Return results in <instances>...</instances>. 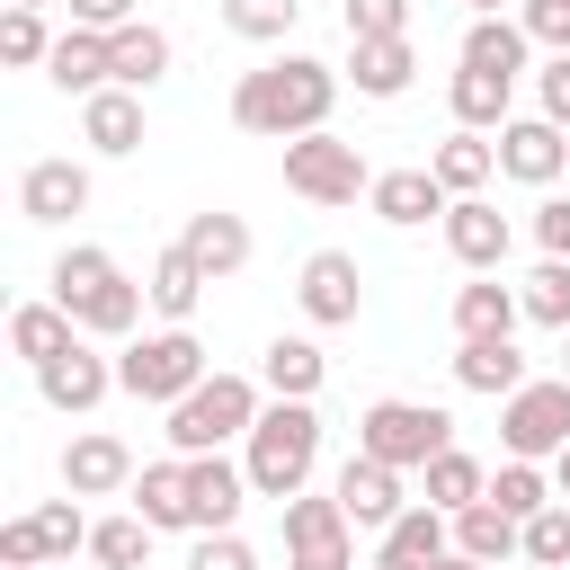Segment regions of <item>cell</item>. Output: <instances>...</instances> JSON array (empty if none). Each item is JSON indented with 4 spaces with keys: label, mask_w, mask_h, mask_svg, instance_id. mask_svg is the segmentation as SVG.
I'll return each instance as SVG.
<instances>
[{
    "label": "cell",
    "mask_w": 570,
    "mask_h": 570,
    "mask_svg": "<svg viewBox=\"0 0 570 570\" xmlns=\"http://www.w3.org/2000/svg\"><path fill=\"white\" fill-rule=\"evenodd\" d=\"M338 89H347L338 62H321V53H276V62H258V71L232 80V125L258 134V142H294V134H321V125H330Z\"/></svg>",
    "instance_id": "1"
},
{
    "label": "cell",
    "mask_w": 570,
    "mask_h": 570,
    "mask_svg": "<svg viewBox=\"0 0 570 570\" xmlns=\"http://www.w3.org/2000/svg\"><path fill=\"white\" fill-rule=\"evenodd\" d=\"M240 463H249V490L285 508L294 490H312V463H321V410H312V401H267L258 428L240 436Z\"/></svg>",
    "instance_id": "2"
},
{
    "label": "cell",
    "mask_w": 570,
    "mask_h": 570,
    "mask_svg": "<svg viewBox=\"0 0 570 570\" xmlns=\"http://www.w3.org/2000/svg\"><path fill=\"white\" fill-rule=\"evenodd\" d=\"M258 410H267V383H249V374H205L187 401H169V428H160V436H169L178 454H214V445L249 436Z\"/></svg>",
    "instance_id": "3"
},
{
    "label": "cell",
    "mask_w": 570,
    "mask_h": 570,
    "mask_svg": "<svg viewBox=\"0 0 570 570\" xmlns=\"http://www.w3.org/2000/svg\"><path fill=\"white\" fill-rule=\"evenodd\" d=\"M205 374H214V365H205V338H196L187 321H169V330H151V338H125V356H116V392H134V401H151V410L187 401Z\"/></svg>",
    "instance_id": "4"
},
{
    "label": "cell",
    "mask_w": 570,
    "mask_h": 570,
    "mask_svg": "<svg viewBox=\"0 0 570 570\" xmlns=\"http://www.w3.org/2000/svg\"><path fill=\"white\" fill-rule=\"evenodd\" d=\"M454 445V419L436 401H365L356 419V454H383L392 472H428V454Z\"/></svg>",
    "instance_id": "5"
},
{
    "label": "cell",
    "mask_w": 570,
    "mask_h": 570,
    "mask_svg": "<svg viewBox=\"0 0 570 570\" xmlns=\"http://www.w3.org/2000/svg\"><path fill=\"white\" fill-rule=\"evenodd\" d=\"M285 187H294L303 205H356V196L374 187V169H365L356 142H338V134L321 125V134H294V142H285Z\"/></svg>",
    "instance_id": "6"
},
{
    "label": "cell",
    "mask_w": 570,
    "mask_h": 570,
    "mask_svg": "<svg viewBox=\"0 0 570 570\" xmlns=\"http://www.w3.org/2000/svg\"><path fill=\"white\" fill-rule=\"evenodd\" d=\"M499 445L525 454V463H552L570 445V374H534L499 401Z\"/></svg>",
    "instance_id": "7"
},
{
    "label": "cell",
    "mask_w": 570,
    "mask_h": 570,
    "mask_svg": "<svg viewBox=\"0 0 570 570\" xmlns=\"http://www.w3.org/2000/svg\"><path fill=\"white\" fill-rule=\"evenodd\" d=\"M285 570H356V517L338 508V490L285 499Z\"/></svg>",
    "instance_id": "8"
},
{
    "label": "cell",
    "mask_w": 570,
    "mask_h": 570,
    "mask_svg": "<svg viewBox=\"0 0 570 570\" xmlns=\"http://www.w3.org/2000/svg\"><path fill=\"white\" fill-rule=\"evenodd\" d=\"M436 232H445V249H454V267H463V276H499V267H508V249H517V223H508L490 196H454Z\"/></svg>",
    "instance_id": "9"
},
{
    "label": "cell",
    "mask_w": 570,
    "mask_h": 570,
    "mask_svg": "<svg viewBox=\"0 0 570 570\" xmlns=\"http://www.w3.org/2000/svg\"><path fill=\"white\" fill-rule=\"evenodd\" d=\"M294 303H303L312 330H347V321L365 312V267H356L347 249H312L303 276H294Z\"/></svg>",
    "instance_id": "10"
},
{
    "label": "cell",
    "mask_w": 570,
    "mask_h": 570,
    "mask_svg": "<svg viewBox=\"0 0 570 570\" xmlns=\"http://www.w3.org/2000/svg\"><path fill=\"white\" fill-rule=\"evenodd\" d=\"M134 472H142V463H134V445H125L116 428H80V436L62 445V490H71V499H125Z\"/></svg>",
    "instance_id": "11"
},
{
    "label": "cell",
    "mask_w": 570,
    "mask_h": 570,
    "mask_svg": "<svg viewBox=\"0 0 570 570\" xmlns=\"http://www.w3.org/2000/svg\"><path fill=\"white\" fill-rule=\"evenodd\" d=\"M36 392H45V410H62V419H89V410L116 392V356H98L89 338H71L53 365H36Z\"/></svg>",
    "instance_id": "12"
},
{
    "label": "cell",
    "mask_w": 570,
    "mask_h": 570,
    "mask_svg": "<svg viewBox=\"0 0 570 570\" xmlns=\"http://www.w3.org/2000/svg\"><path fill=\"white\" fill-rule=\"evenodd\" d=\"M561 169H570V134H561L552 116H508V125H499V178L552 187Z\"/></svg>",
    "instance_id": "13"
},
{
    "label": "cell",
    "mask_w": 570,
    "mask_h": 570,
    "mask_svg": "<svg viewBox=\"0 0 570 570\" xmlns=\"http://www.w3.org/2000/svg\"><path fill=\"white\" fill-rule=\"evenodd\" d=\"M18 214L27 223H71V214H89V160H27L18 169Z\"/></svg>",
    "instance_id": "14"
},
{
    "label": "cell",
    "mask_w": 570,
    "mask_h": 570,
    "mask_svg": "<svg viewBox=\"0 0 570 570\" xmlns=\"http://www.w3.org/2000/svg\"><path fill=\"white\" fill-rule=\"evenodd\" d=\"M365 205L392 223V232H419V223H445V178L419 160V169H374V187H365Z\"/></svg>",
    "instance_id": "15"
},
{
    "label": "cell",
    "mask_w": 570,
    "mask_h": 570,
    "mask_svg": "<svg viewBox=\"0 0 570 570\" xmlns=\"http://www.w3.org/2000/svg\"><path fill=\"white\" fill-rule=\"evenodd\" d=\"M187 499H196V534H214V525H240V508L258 490H249V463H232L214 445V454H187Z\"/></svg>",
    "instance_id": "16"
},
{
    "label": "cell",
    "mask_w": 570,
    "mask_h": 570,
    "mask_svg": "<svg viewBox=\"0 0 570 570\" xmlns=\"http://www.w3.org/2000/svg\"><path fill=\"white\" fill-rule=\"evenodd\" d=\"M80 142H89L98 160H125V151H142V89H125V80L89 89V98H80Z\"/></svg>",
    "instance_id": "17"
},
{
    "label": "cell",
    "mask_w": 570,
    "mask_h": 570,
    "mask_svg": "<svg viewBox=\"0 0 570 570\" xmlns=\"http://www.w3.org/2000/svg\"><path fill=\"white\" fill-rule=\"evenodd\" d=\"M445 552H454V517H445V508H428V499H419V508H401V517L383 525V543H374V561H383V570H436Z\"/></svg>",
    "instance_id": "18"
},
{
    "label": "cell",
    "mask_w": 570,
    "mask_h": 570,
    "mask_svg": "<svg viewBox=\"0 0 570 570\" xmlns=\"http://www.w3.org/2000/svg\"><path fill=\"white\" fill-rule=\"evenodd\" d=\"M338 71L356 80V98H401L419 80V45L410 36H347V62Z\"/></svg>",
    "instance_id": "19"
},
{
    "label": "cell",
    "mask_w": 570,
    "mask_h": 570,
    "mask_svg": "<svg viewBox=\"0 0 570 570\" xmlns=\"http://www.w3.org/2000/svg\"><path fill=\"white\" fill-rule=\"evenodd\" d=\"M330 490H338V508H347L356 525H374V534H383V525H392V517L410 508V499H401V472H392L383 454H347Z\"/></svg>",
    "instance_id": "20"
},
{
    "label": "cell",
    "mask_w": 570,
    "mask_h": 570,
    "mask_svg": "<svg viewBox=\"0 0 570 570\" xmlns=\"http://www.w3.org/2000/svg\"><path fill=\"white\" fill-rule=\"evenodd\" d=\"M45 80H53L62 98H89V89H107V80H116V53H107V36H98V27H62V36H53V53H45Z\"/></svg>",
    "instance_id": "21"
},
{
    "label": "cell",
    "mask_w": 570,
    "mask_h": 570,
    "mask_svg": "<svg viewBox=\"0 0 570 570\" xmlns=\"http://www.w3.org/2000/svg\"><path fill=\"white\" fill-rule=\"evenodd\" d=\"M178 240H187V258H196L214 285H223V276H240V267H249V249H258V240H249V223H240V214H223V205L187 214V232H178Z\"/></svg>",
    "instance_id": "22"
},
{
    "label": "cell",
    "mask_w": 570,
    "mask_h": 570,
    "mask_svg": "<svg viewBox=\"0 0 570 570\" xmlns=\"http://www.w3.org/2000/svg\"><path fill=\"white\" fill-rule=\"evenodd\" d=\"M517 321H525V294L517 285H499V276L454 285V338H517Z\"/></svg>",
    "instance_id": "23"
},
{
    "label": "cell",
    "mask_w": 570,
    "mask_h": 570,
    "mask_svg": "<svg viewBox=\"0 0 570 570\" xmlns=\"http://www.w3.org/2000/svg\"><path fill=\"white\" fill-rule=\"evenodd\" d=\"M71 338H89V330H80V321H71V312H62L53 294H45V303H18V312H9V356H18L27 374H36V365H53V356H62Z\"/></svg>",
    "instance_id": "24"
},
{
    "label": "cell",
    "mask_w": 570,
    "mask_h": 570,
    "mask_svg": "<svg viewBox=\"0 0 570 570\" xmlns=\"http://www.w3.org/2000/svg\"><path fill=\"white\" fill-rule=\"evenodd\" d=\"M454 383H463V392H481V401H508V392H517V383H534V374H525L517 338H454Z\"/></svg>",
    "instance_id": "25"
},
{
    "label": "cell",
    "mask_w": 570,
    "mask_h": 570,
    "mask_svg": "<svg viewBox=\"0 0 570 570\" xmlns=\"http://www.w3.org/2000/svg\"><path fill=\"white\" fill-rule=\"evenodd\" d=\"M160 534H196V499H187V454H169V463H142L134 472V490H125Z\"/></svg>",
    "instance_id": "26"
},
{
    "label": "cell",
    "mask_w": 570,
    "mask_h": 570,
    "mask_svg": "<svg viewBox=\"0 0 570 570\" xmlns=\"http://www.w3.org/2000/svg\"><path fill=\"white\" fill-rule=\"evenodd\" d=\"M463 62H472V71H508V80H525V71H534V36H525L508 9H490V18L463 27Z\"/></svg>",
    "instance_id": "27"
},
{
    "label": "cell",
    "mask_w": 570,
    "mask_h": 570,
    "mask_svg": "<svg viewBox=\"0 0 570 570\" xmlns=\"http://www.w3.org/2000/svg\"><path fill=\"white\" fill-rule=\"evenodd\" d=\"M428 169L445 178V196H481V187L499 178V134H472V125H454V134L428 151Z\"/></svg>",
    "instance_id": "28"
},
{
    "label": "cell",
    "mask_w": 570,
    "mask_h": 570,
    "mask_svg": "<svg viewBox=\"0 0 570 570\" xmlns=\"http://www.w3.org/2000/svg\"><path fill=\"white\" fill-rule=\"evenodd\" d=\"M508 98H517V80H508V71H472V62H463V71L445 80V107H454V125H472V134H499V125L517 116Z\"/></svg>",
    "instance_id": "29"
},
{
    "label": "cell",
    "mask_w": 570,
    "mask_h": 570,
    "mask_svg": "<svg viewBox=\"0 0 570 570\" xmlns=\"http://www.w3.org/2000/svg\"><path fill=\"white\" fill-rule=\"evenodd\" d=\"M321 374H330V356H321L312 338H267V356H258L267 401H312V392H321Z\"/></svg>",
    "instance_id": "30"
},
{
    "label": "cell",
    "mask_w": 570,
    "mask_h": 570,
    "mask_svg": "<svg viewBox=\"0 0 570 570\" xmlns=\"http://www.w3.org/2000/svg\"><path fill=\"white\" fill-rule=\"evenodd\" d=\"M454 552H472V561H508V552H525V525L499 508V499H472V508H454Z\"/></svg>",
    "instance_id": "31"
},
{
    "label": "cell",
    "mask_w": 570,
    "mask_h": 570,
    "mask_svg": "<svg viewBox=\"0 0 570 570\" xmlns=\"http://www.w3.org/2000/svg\"><path fill=\"white\" fill-rule=\"evenodd\" d=\"M107 53H116V80H125V89H151V80H169V62H178V45H169L151 18L116 27V36H107Z\"/></svg>",
    "instance_id": "32"
},
{
    "label": "cell",
    "mask_w": 570,
    "mask_h": 570,
    "mask_svg": "<svg viewBox=\"0 0 570 570\" xmlns=\"http://www.w3.org/2000/svg\"><path fill=\"white\" fill-rule=\"evenodd\" d=\"M205 285H214V276H205V267L187 258V240H169V249L151 258V312H160V321H196Z\"/></svg>",
    "instance_id": "33"
},
{
    "label": "cell",
    "mask_w": 570,
    "mask_h": 570,
    "mask_svg": "<svg viewBox=\"0 0 570 570\" xmlns=\"http://www.w3.org/2000/svg\"><path fill=\"white\" fill-rule=\"evenodd\" d=\"M116 276H125V267H116L98 240H71V249L53 258V276H45V285H53V303H62V312H80V303H89L98 285H116Z\"/></svg>",
    "instance_id": "34"
},
{
    "label": "cell",
    "mask_w": 570,
    "mask_h": 570,
    "mask_svg": "<svg viewBox=\"0 0 570 570\" xmlns=\"http://www.w3.org/2000/svg\"><path fill=\"white\" fill-rule=\"evenodd\" d=\"M142 303H151V285H134V276H116V285H98L71 321L89 330V338H134L142 330Z\"/></svg>",
    "instance_id": "35"
},
{
    "label": "cell",
    "mask_w": 570,
    "mask_h": 570,
    "mask_svg": "<svg viewBox=\"0 0 570 570\" xmlns=\"http://www.w3.org/2000/svg\"><path fill=\"white\" fill-rule=\"evenodd\" d=\"M472 499H490V463L481 454H463V445H445V454H428V508H472Z\"/></svg>",
    "instance_id": "36"
},
{
    "label": "cell",
    "mask_w": 570,
    "mask_h": 570,
    "mask_svg": "<svg viewBox=\"0 0 570 570\" xmlns=\"http://www.w3.org/2000/svg\"><path fill=\"white\" fill-rule=\"evenodd\" d=\"M151 534H160V525H151L142 508L98 517V525H89V561H98V570H142V561H151Z\"/></svg>",
    "instance_id": "37"
},
{
    "label": "cell",
    "mask_w": 570,
    "mask_h": 570,
    "mask_svg": "<svg viewBox=\"0 0 570 570\" xmlns=\"http://www.w3.org/2000/svg\"><path fill=\"white\" fill-rule=\"evenodd\" d=\"M490 499H499V508H508V517L525 525V517H534V508H552L561 490H552V472H543V463H525V454H508V463L490 472Z\"/></svg>",
    "instance_id": "38"
},
{
    "label": "cell",
    "mask_w": 570,
    "mask_h": 570,
    "mask_svg": "<svg viewBox=\"0 0 570 570\" xmlns=\"http://www.w3.org/2000/svg\"><path fill=\"white\" fill-rule=\"evenodd\" d=\"M223 27L240 45H285L303 27V0H223Z\"/></svg>",
    "instance_id": "39"
},
{
    "label": "cell",
    "mask_w": 570,
    "mask_h": 570,
    "mask_svg": "<svg viewBox=\"0 0 570 570\" xmlns=\"http://www.w3.org/2000/svg\"><path fill=\"white\" fill-rule=\"evenodd\" d=\"M45 53H53V27H45V9H0V62L9 71H45Z\"/></svg>",
    "instance_id": "40"
},
{
    "label": "cell",
    "mask_w": 570,
    "mask_h": 570,
    "mask_svg": "<svg viewBox=\"0 0 570 570\" xmlns=\"http://www.w3.org/2000/svg\"><path fill=\"white\" fill-rule=\"evenodd\" d=\"M517 294H525V321H534V330H552V338L570 330V258H543Z\"/></svg>",
    "instance_id": "41"
},
{
    "label": "cell",
    "mask_w": 570,
    "mask_h": 570,
    "mask_svg": "<svg viewBox=\"0 0 570 570\" xmlns=\"http://www.w3.org/2000/svg\"><path fill=\"white\" fill-rule=\"evenodd\" d=\"M36 517V534H45V561H71V552H89V517H80V499L62 490V499H45V508H27Z\"/></svg>",
    "instance_id": "42"
},
{
    "label": "cell",
    "mask_w": 570,
    "mask_h": 570,
    "mask_svg": "<svg viewBox=\"0 0 570 570\" xmlns=\"http://www.w3.org/2000/svg\"><path fill=\"white\" fill-rule=\"evenodd\" d=\"M525 561L534 570H570V499H552V508L525 517Z\"/></svg>",
    "instance_id": "43"
},
{
    "label": "cell",
    "mask_w": 570,
    "mask_h": 570,
    "mask_svg": "<svg viewBox=\"0 0 570 570\" xmlns=\"http://www.w3.org/2000/svg\"><path fill=\"white\" fill-rule=\"evenodd\" d=\"M517 27L534 36V53H570V0H517Z\"/></svg>",
    "instance_id": "44"
},
{
    "label": "cell",
    "mask_w": 570,
    "mask_h": 570,
    "mask_svg": "<svg viewBox=\"0 0 570 570\" xmlns=\"http://www.w3.org/2000/svg\"><path fill=\"white\" fill-rule=\"evenodd\" d=\"M187 570H258V552L240 543V525H214V534L187 543Z\"/></svg>",
    "instance_id": "45"
},
{
    "label": "cell",
    "mask_w": 570,
    "mask_h": 570,
    "mask_svg": "<svg viewBox=\"0 0 570 570\" xmlns=\"http://www.w3.org/2000/svg\"><path fill=\"white\" fill-rule=\"evenodd\" d=\"M534 116H552L570 134V53H543L534 62Z\"/></svg>",
    "instance_id": "46"
},
{
    "label": "cell",
    "mask_w": 570,
    "mask_h": 570,
    "mask_svg": "<svg viewBox=\"0 0 570 570\" xmlns=\"http://www.w3.org/2000/svg\"><path fill=\"white\" fill-rule=\"evenodd\" d=\"M347 36H410V0H347Z\"/></svg>",
    "instance_id": "47"
},
{
    "label": "cell",
    "mask_w": 570,
    "mask_h": 570,
    "mask_svg": "<svg viewBox=\"0 0 570 570\" xmlns=\"http://www.w3.org/2000/svg\"><path fill=\"white\" fill-rule=\"evenodd\" d=\"M36 561H45L36 517H9V525H0V570H36Z\"/></svg>",
    "instance_id": "48"
},
{
    "label": "cell",
    "mask_w": 570,
    "mask_h": 570,
    "mask_svg": "<svg viewBox=\"0 0 570 570\" xmlns=\"http://www.w3.org/2000/svg\"><path fill=\"white\" fill-rule=\"evenodd\" d=\"M534 240H543V258H570V196L543 187V205H534Z\"/></svg>",
    "instance_id": "49"
},
{
    "label": "cell",
    "mask_w": 570,
    "mask_h": 570,
    "mask_svg": "<svg viewBox=\"0 0 570 570\" xmlns=\"http://www.w3.org/2000/svg\"><path fill=\"white\" fill-rule=\"evenodd\" d=\"M134 18H142V0H71V27H98V36H116Z\"/></svg>",
    "instance_id": "50"
},
{
    "label": "cell",
    "mask_w": 570,
    "mask_h": 570,
    "mask_svg": "<svg viewBox=\"0 0 570 570\" xmlns=\"http://www.w3.org/2000/svg\"><path fill=\"white\" fill-rule=\"evenodd\" d=\"M552 490H561V499H570V445H561V454H552Z\"/></svg>",
    "instance_id": "51"
},
{
    "label": "cell",
    "mask_w": 570,
    "mask_h": 570,
    "mask_svg": "<svg viewBox=\"0 0 570 570\" xmlns=\"http://www.w3.org/2000/svg\"><path fill=\"white\" fill-rule=\"evenodd\" d=\"M436 570H490V561H472V552H445V561H436Z\"/></svg>",
    "instance_id": "52"
},
{
    "label": "cell",
    "mask_w": 570,
    "mask_h": 570,
    "mask_svg": "<svg viewBox=\"0 0 570 570\" xmlns=\"http://www.w3.org/2000/svg\"><path fill=\"white\" fill-rule=\"evenodd\" d=\"M463 9H472V18H490V9H508V0H463Z\"/></svg>",
    "instance_id": "53"
},
{
    "label": "cell",
    "mask_w": 570,
    "mask_h": 570,
    "mask_svg": "<svg viewBox=\"0 0 570 570\" xmlns=\"http://www.w3.org/2000/svg\"><path fill=\"white\" fill-rule=\"evenodd\" d=\"M561 374H570V330H561Z\"/></svg>",
    "instance_id": "54"
},
{
    "label": "cell",
    "mask_w": 570,
    "mask_h": 570,
    "mask_svg": "<svg viewBox=\"0 0 570 570\" xmlns=\"http://www.w3.org/2000/svg\"><path fill=\"white\" fill-rule=\"evenodd\" d=\"M18 9H45V0H18Z\"/></svg>",
    "instance_id": "55"
},
{
    "label": "cell",
    "mask_w": 570,
    "mask_h": 570,
    "mask_svg": "<svg viewBox=\"0 0 570 570\" xmlns=\"http://www.w3.org/2000/svg\"><path fill=\"white\" fill-rule=\"evenodd\" d=\"M356 570H383V561H356Z\"/></svg>",
    "instance_id": "56"
},
{
    "label": "cell",
    "mask_w": 570,
    "mask_h": 570,
    "mask_svg": "<svg viewBox=\"0 0 570 570\" xmlns=\"http://www.w3.org/2000/svg\"><path fill=\"white\" fill-rule=\"evenodd\" d=\"M36 570H45V561H36Z\"/></svg>",
    "instance_id": "57"
}]
</instances>
